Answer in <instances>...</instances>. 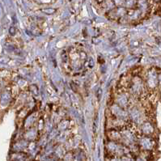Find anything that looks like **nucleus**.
I'll list each match as a JSON object with an SVG mask.
<instances>
[{"mask_svg":"<svg viewBox=\"0 0 161 161\" xmlns=\"http://www.w3.org/2000/svg\"><path fill=\"white\" fill-rule=\"evenodd\" d=\"M136 161H144V160H143L142 159H140V158H139V159H138Z\"/></svg>","mask_w":161,"mask_h":161,"instance_id":"7ed1b4c3","label":"nucleus"},{"mask_svg":"<svg viewBox=\"0 0 161 161\" xmlns=\"http://www.w3.org/2000/svg\"><path fill=\"white\" fill-rule=\"evenodd\" d=\"M142 146L146 149V150H150L152 147V142L149 139H145L144 141L142 142Z\"/></svg>","mask_w":161,"mask_h":161,"instance_id":"f257e3e1","label":"nucleus"},{"mask_svg":"<svg viewBox=\"0 0 161 161\" xmlns=\"http://www.w3.org/2000/svg\"><path fill=\"white\" fill-rule=\"evenodd\" d=\"M65 161H73V156L71 155V154H67L65 156Z\"/></svg>","mask_w":161,"mask_h":161,"instance_id":"f03ea898","label":"nucleus"}]
</instances>
